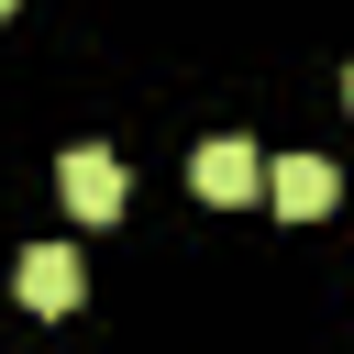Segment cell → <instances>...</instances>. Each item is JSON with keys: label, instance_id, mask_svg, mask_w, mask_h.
<instances>
[{"label": "cell", "instance_id": "obj_1", "mask_svg": "<svg viewBox=\"0 0 354 354\" xmlns=\"http://www.w3.org/2000/svg\"><path fill=\"white\" fill-rule=\"evenodd\" d=\"M188 188H199L210 210H243V199L266 188V155H254L243 133H210V144H199V166H188Z\"/></svg>", "mask_w": 354, "mask_h": 354}, {"label": "cell", "instance_id": "obj_2", "mask_svg": "<svg viewBox=\"0 0 354 354\" xmlns=\"http://www.w3.org/2000/svg\"><path fill=\"white\" fill-rule=\"evenodd\" d=\"M55 188H66V210H77V221H122V155L77 144V155L55 166Z\"/></svg>", "mask_w": 354, "mask_h": 354}, {"label": "cell", "instance_id": "obj_3", "mask_svg": "<svg viewBox=\"0 0 354 354\" xmlns=\"http://www.w3.org/2000/svg\"><path fill=\"white\" fill-rule=\"evenodd\" d=\"M11 288H22V310H44V321H55V310H77V288H88V277H77V254H66V243H33V254L11 266Z\"/></svg>", "mask_w": 354, "mask_h": 354}, {"label": "cell", "instance_id": "obj_4", "mask_svg": "<svg viewBox=\"0 0 354 354\" xmlns=\"http://www.w3.org/2000/svg\"><path fill=\"white\" fill-rule=\"evenodd\" d=\"M266 199H277L288 221H321V210H332V166H321V155H277V166H266Z\"/></svg>", "mask_w": 354, "mask_h": 354}, {"label": "cell", "instance_id": "obj_5", "mask_svg": "<svg viewBox=\"0 0 354 354\" xmlns=\"http://www.w3.org/2000/svg\"><path fill=\"white\" fill-rule=\"evenodd\" d=\"M11 11H22V0H0V22H11Z\"/></svg>", "mask_w": 354, "mask_h": 354}, {"label": "cell", "instance_id": "obj_6", "mask_svg": "<svg viewBox=\"0 0 354 354\" xmlns=\"http://www.w3.org/2000/svg\"><path fill=\"white\" fill-rule=\"evenodd\" d=\"M343 100H354V66H343Z\"/></svg>", "mask_w": 354, "mask_h": 354}]
</instances>
